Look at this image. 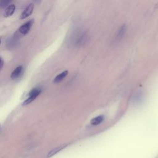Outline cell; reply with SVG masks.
I'll list each match as a JSON object with an SVG mask.
<instances>
[{"instance_id": "obj_9", "label": "cell", "mask_w": 158, "mask_h": 158, "mask_svg": "<svg viewBox=\"0 0 158 158\" xmlns=\"http://www.w3.org/2000/svg\"><path fill=\"white\" fill-rule=\"evenodd\" d=\"M104 120V117L103 115H99L96 117H94L91 120V124L93 125H98L101 123Z\"/></svg>"}, {"instance_id": "obj_5", "label": "cell", "mask_w": 158, "mask_h": 158, "mask_svg": "<svg viewBox=\"0 0 158 158\" xmlns=\"http://www.w3.org/2000/svg\"><path fill=\"white\" fill-rule=\"evenodd\" d=\"M22 71H23V67H22V65L18 66L12 72V73L10 75V78L12 80L17 79V78H19L20 76V75L22 73Z\"/></svg>"}, {"instance_id": "obj_12", "label": "cell", "mask_w": 158, "mask_h": 158, "mask_svg": "<svg viewBox=\"0 0 158 158\" xmlns=\"http://www.w3.org/2000/svg\"><path fill=\"white\" fill-rule=\"evenodd\" d=\"M3 65V61H2V59L0 57V69L2 68Z\"/></svg>"}, {"instance_id": "obj_6", "label": "cell", "mask_w": 158, "mask_h": 158, "mask_svg": "<svg viewBox=\"0 0 158 158\" xmlns=\"http://www.w3.org/2000/svg\"><path fill=\"white\" fill-rule=\"evenodd\" d=\"M15 10V6L13 4L9 5L7 8L5 10V12L4 13V17H9L11 16Z\"/></svg>"}, {"instance_id": "obj_1", "label": "cell", "mask_w": 158, "mask_h": 158, "mask_svg": "<svg viewBox=\"0 0 158 158\" xmlns=\"http://www.w3.org/2000/svg\"><path fill=\"white\" fill-rule=\"evenodd\" d=\"M88 40V38L86 32L82 30H79L74 34L72 40L75 46H82L86 43Z\"/></svg>"}, {"instance_id": "obj_2", "label": "cell", "mask_w": 158, "mask_h": 158, "mask_svg": "<svg viewBox=\"0 0 158 158\" xmlns=\"http://www.w3.org/2000/svg\"><path fill=\"white\" fill-rule=\"evenodd\" d=\"M41 89L38 87H35L30 90V91L27 94V98L23 102L22 105L26 106L30 104L41 93Z\"/></svg>"}, {"instance_id": "obj_3", "label": "cell", "mask_w": 158, "mask_h": 158, "mask_svg": "<svg viewBox=\"0 0 158 158\" xmlns=\"http://www.w3.org/2000/svg\"><path fill=\"white\" fill-rule=\"evenodd\" d=\"M33 23H34V20L31 19V20H28V22H27L26 23H23L22 25L20 26V27L19 29L20 33H22V35L27 34L29 32V31L30 30Z\"/></svg>"}, {"instance_id": "obj_7", "label": "cell", "mask_w": 158, "mask_h": 158, "mask_svg": "<svg viewBox=\"0 0 158 158\" xmlns=\"http://www.w3.org/2000/svg\"><path fill=\"white\" fill-rule=\"evenodd\" d=\"M66 146H67V144H62V145H60V146H58V147H57V148H56L52 149V150L50 151L49 152V153L48 154L47 157L49 158V157H52V156L55 155L56 153H57V152H59V151H60L61 150H62V149H63L64 148H65Z\"/></svg>"}, {"instance_id": "obj_14", "label": "cell", "mask_w": 158, "mask_h": 158, "mask_svg": "<svg viewBox=\"0 0 158 158\" xmlns=\"http://www.w3.org/2000/svg\"><path fill=\"white\" fill-rule=\"evenodd\" d=\"M0 128H1V125H0Z\"/></svg>"}, {"instance_id": "obj_10", "label": "cell", "mask_w": 158, "mask_h": 158, "mask_svg": "<svg viewBox=\"0 0 158 158\" xmlns=\"http://www.w3.org/2000/svg\"><path fill=\"white\" fill-rule=\"evenodd\" d=\"M125 30H126V27L125 25H123L117 31V33L116 35V40H120L122 38L123 36L125 34Z\"/></svg>"}, {"instance_id": "obj_11", "label": "cell", "mask_w": 158, "mask_h": 158, "mask_svg": "<svg viewBox=\"0 0 158 158\" xmlns=\"http://www.w3.org/2000/svg\"><path fill=\"white\" fill-rule=\"evenodd\" d=\"M10 3V1H0V7L2 8L6 7Z\"/></svg>"}, {"instance_id": "obj_13", "label": "cell", "mask_w": 158, "mask_h": 158, "mask_svg": "<svg viewBox=\"0 0 158 158\" xmlns=\"http://www.w3.org/2000/svg\"><path fill=\"white\" fill-rule=\"evenodd\" d=\"M0 44H1V39H0Z\"/></svg>"}, {"instance_id": "obj_4", "label": "cell", "mask_w": 158, "mask_h": 158, "mask_svg": "<svg viewBox=\"0 0 158 158\" xmlns=\"http://www.w3.org/2000/svg\"><path fill=\"white\" fill-rule=\"evenodd\" d=\"M34 9V4L33 3H30L23 10L22 13L20 15V19H25L29 17L31 13L33 12Z\"/></svg>"}, {"instance_id": "obj_8", "label": "cell", "mask_w": 158, "mask_h": 158, "mask_svg": "<svg viewBox=\"0 0 158 158\" xmlns=\"http://www.w3.org/2000/svg\"><path fill=\"white\" fill-rule=\"evenodd\" d=\"M68 74V71L67 70H65L62 72H61L60 73H59V75H57L54 79V83H58L60 81H61Z\"/></svg>"}]
</instances>
